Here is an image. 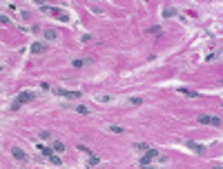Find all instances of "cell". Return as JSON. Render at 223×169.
Segmentation results:
<instances>
[{"mask_svg":"<svg viewBox=\"0 0 223 169\" xmlns=\"http://www.w3.org/2000/svg\"><path fill=\"white\" fill-rule=\"evenodd\" d=\"M134 149H136V151H147V149H150V145H145V143H136V145H134Z\"/></svg>","mask_w":223,"mask_h":169,"instance_id":"9a60e30c","label":"cell"},{"mask_svg":"<svg viewBox=\"0 0 223 169\" xmlns=\"http://www.w3.org/2000/svg\"><path fill=\"white\" fill-rule=\"evenodd\" d=\"M76 111H78V114H83V116H87V114H89V109H87L85 105H78V107H76Z\"/></svg>","mask_w":223,"mask_h":169,"instance_id":"e0dca14e","label":"cell"},{"mask_svg":"<svg viewBox=\"0 0 223 169\" xmlns=\"http://www.w3.org/2000/svg\"><path fill=\"white\" fill-rule=\"evenodd\" d=\"M163 16H165V18H172V16H176V9L174 7H165L163 9Z\"/></svg>","mask_w":223,"mask_h":169,"instance_id":"4fadbf2b","label":"cell"},{"mask_svg":"<svg viewBox=\"0 0 223 169\" xmlns=\"http://www.w3.org/2000/svg\"><path fill=\"white\" fill-rule=\"evenodd\" d=\"M185 147H187V149H192V151H196L199 156H203V154H205V147H203V145H199V143H194V140H185Z\"/></svg>","mask_w":223,"mask_h":169,"instance_id":"5b68a950","label":"cell"},{"mask_svg":"<svg viewBox=\"0 0 223 169\" xmlns=\"http://www.w3.org/2000/svg\"><path fill=\"white\" fill-rule=\"evenodd\" d=\"M40 138L43 140H51V131H40Z\"/></svg>","mask_w":223,"mask_h":169,"instance_id":"ac0fdd59","label":"cell"},{"mask_svg":"<svg viewBox=\"0 0 223 169\" xmlns=\"http://www.w3.org/2000/svg\"><path fill=\"white\" fill-rule=\"evenodd\" d=\"M201 125H210V127H221V118L219 116H210V114H201L199 116Z\"/></svg>","mask_w":223,"mask_h":169,"instance_id":"3957f363","label":"cell"},{"mask_svg":"<svg viewBox=\"0 0 223 169\" xmlns=\"http://www.w3.org/2000/svg\"><path fill=\"white\" fill-rule=\"evenodd\" d=\"M85 63H87V60H81V58H76V60H74V63H72V65H74V67H83Z\"/></svg>","mask_w":223,"mask_h":169,"instance_id":"d6986e66","label":"cell"},{"mask_svg":"<svg viewBox=\"0 0 223 169\" xmlns=\"http://www.w3.org/2000/svg\"><path fill=\"white\" fill-rule=\"evenodd\" d=\"M38 151H40L45 158H51V156H54V149H51V147H45V145H38Z\"/></svg>","mask_w":223,"mask_h":169,"instance_id":"9c48e42d","label":"cell"},{"mask_svg":"<svg viewBox=\"0 0 223 169\" xmlns=\"http://www.w3.org/2000/svg\"><path fill=\"white\" fill-rule=\"evenodd\" d=\"M11 156H14L16 160H27V154H25L20 147H14V149H11Z\"/></svg>","mask_w":223,"mask_h":169,"instance_id":"52a82bcc","label":"cell"},{"mask_svg":"<svg viewBox=\"0 0 223 169\" xmlns=\"http://www.w3.org/2000/svg\"><path fill=\"white\" fill-rule=\"evenodd\" d=\"M143 98H129V105H141Z\"/></svg>","mask_w":223,"mask_h":169,"instance_id":"ffe728a7","label":"cell"},{"mask_svg":"<svg viewBox=\"0 0 223 169\" xmlns=\"http://www.w3.org/2000/svg\"><path fill=\"white\" fill-rule=\"evenodd\" d=\"M45 38H47V40H56V38H58V31L56 29H45Z\"/></svg>","mask_w":223,"mask_h":169,"instance_id":"8fae6325","label":"cell"},{"mask_svg":"<svg viewBox=\"0 0 223 169\" xmlns=\"http://www.w3.org/2000/svg\"><path fill=\"white\" fill-rule=\"evenodd\" d=\"M31 100H36V94H33V91H20V94H18V98H16V103L11 105V111L20 109V105L31 103Z\"/></svg>","mask_w":223,"mask_h":169,"instance_id":"6da1fadb","label":"cell"},{"mask_svg":"<svg viewBox=\"0 0 223 169\" xmlns=\"http://www.w3.org/2000/svg\"><path fill=\"white\" fill-rule=\"evenodd\" d=\"M212 169H223V165H214V167H212Z\"/></svg>","mask_w":223,"mask_h":169,"instance_id":"44dd1931","label":"cell"},{"mask_svg":"<svg viewBox=\"0 0 223 169\" xmlns=\"http://www.w3.org/2000/svg\"><path fill=\"white\" fill-rule=\"evenodd\" d=\"M45 49H47V45H43V42H31V54H45Z\"/></svg>","mask_w":223,"mask_h":169,"instance_id":"8992f818","label":"cell"},{"mask_svg":"<svg viewBox=\"0 0 223 169\" xmlns=\"http://www.w3.org/2000/svg\"><path fill=\"white\" fill-rule=\"evenodd\" d=\"M54 94L60 96V98H69V100L81 98V91H69V89H54Z\"/></svg>","mask_w":223,"mask_h":169,"instance_id":"277c9868","label":"cell"},{"mask_svg":"<svg viewBox=\"0 0 223 169\" xmlns=\"http://www.w3.org/2000/svg\"><path fill=\"white\" fill-rule=\"evenodd\" d=\"M98 162H100V158H98L96 154H91V156H89V160H87V165H85V169H91V167H96Z\"/></svg>","mask_w":223,"mask_h":169,"instance_id":"30bf717a","label":"cell"},{"mask_svg":"<svg viewBox=\"0 0 223 169\" xmlns=\"http://www.w3.org/2000/svg\"><path fill=\"white\" fill-rule=\"evenodd\" d=\"M156 158H161V151L158 149H154V147H150L145 151V154L141 156V160H139V167H145V165H150L152 160H156Z\"/></svg>","mask_w":223,"mask_h":169,"instance_id":"7a4b0ae2","label":"cell"},{"mask_svg":"<svg viewBox=\"0 0 223 169\" xmlns=\"http://www.w3.org/2000/svg\"><path fill=\"white\" fill-rule=\"evenodd\" d=\"M179 94L187 96V98H201V96H199V91H192V89H187V87H179Z\"/></svg>","mask_w":223,"mask_h":169,"instance_id":"ba28073f","label":"cell"},{"mask_svg":"<svg viewBox=\"0 0 223 169\" xmlns=\"http://www.w3.org/2000/svg\"><path fill=\"white\" fill-rule=\"evenodd\" d=\"M47 160H49V162H51V165H54V167H60V165H62V160H60V156H56V154H54V156H51V158H47Z\"/></svg>","mask_w":223,"mask_h":169,"instance_id":"5bb4252c","label":"cell"},{"mask_svg":"<svg viewBox=\"0 0 223 169\" xmlns=\"http://www.w3.org/2000/svg\"><path fill=\"white\" fill-rule=\"evenodd\" d=\"M51 149H54V151H58V154H62V151H65V145H62L60 140H54V145H51Z\"/></svg>","mask_w":223,"mask_h":169,"instance_id":"7c38bea8","label":"cell"},{"mask_svg":"<svg viewBox=\"0 0 223 169\" xmlns=\"http://www.w3.org/2000/svg\"><path fill=\"white\" fill-rule=\"evenodd\" d=\"M110 131L112 134H123V127L121 125H110Z\"/></svg>","mask_w":223,"mask_h":169,"instance_id":"2e32d148","label":"cell"}]
</instances>
